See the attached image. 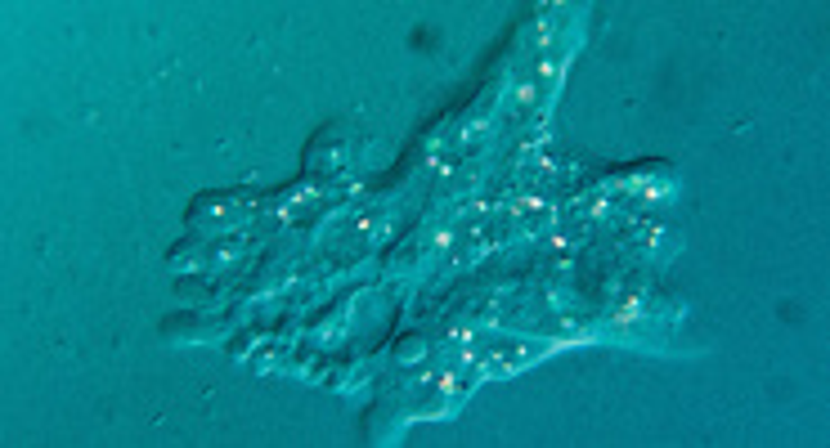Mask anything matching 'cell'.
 Instances as JSON below:
<instances>
[{
	"label": "cell",
	"mask_w": 830,
	"mask_h": 448,
	"mask_svg": "<svg viewBox=\"0 0 830 448\" xmlns=\"http://www.w3.org/2000/svg\"><path fill=\"white\" fill-rule=\"evenodd\" d=\"M638 314H642V296H638V292H629V296L620 301L615 319H620V323H629V319H638Z\"/></svg>",
	"instance_id": "ba28073f"
},
{
	"label": "cell",
	"mask_w": 830,
	"mask_h": 448,
	"mask_svg": "<svg viewBox=\"0 0 830 448\" xmlns=\"http://www.w3.org/2000/svg\"><path fill=\"white\" fill-rule=\"evenodd\" d=\"M319 202H323V184L310 180V184H292L287 193L269 198V202H265V215H274L278 224H292L305 206H319Z\"/></svg>",
	"instance_id": "3957f363"
},
{
	"label": "cell",
	"mask_w": 830,
	"mask_h": 448,
	"mask_svg": "<svg viewBox=\"0 0 830 448\" xmlns=\"http://www.w3.org/2000/svg\"><path fill=\"white\" fill-rule=\"evenodd\" d=\"M534 99H539V81H521L517 85V94H512V103L525 112V108H534Z\"/></svg>",
	"instance_id": "52a82bcc"
},
{
	"label": "cell",
	"mask_w": 830,
	"mask_h": 448,
	"mask_svg": "<svg viewBox=\"0 0 830 448\" xmlns=\"http://www.w3.org/2000/svg\"><path fill=\"white\" fill-rule=\"evenodd\" d=\"M395 359H400V364H413V359H427V341H422V337H409V341H400V350H395Z\"/></svg>",
	"instance_id": "8992f818"
},
{
	"label": "cell",
	"mask_w": 830,
	"mask_h": 448,
	"mask_svg": "<svg viewBox=\"0 0 830 448\" xmlns=\"http://www.w3.org/2000/svg\"><path fill=\"white\" fill-rule=\"evenodd\" d=\"M346 157H350V148L346 144H337L332 135H323L314 148H310V157H305V166L314 171V180H323V175H332V171H341L346 166Z\"/></svg>",
	"instance_id": "277c9868"
},
{
	"label": "cell",
	"mask_w": 830,
	"mask_h": 448,
	"mask_svg": "<svg viewBox=\"0 0 830 448\" xmlns=\"http://www.w3.org/2000/svg\"><path fill=\"white\" fill-rule=\"evenodd\" d=\"M382 229H386L382 211H364V215H355V220H350L346 238H373V233H382Z\"/></svg>",
	"instance_id": "5b68a950"
},
{
	"label": "cell",
	"mask_w": 830,
	"mask_h": 448,
	"mask_svg": "<svg viewBox=\"0 0 830 448\" xmlns=\"http://www.w3.org/2000/svg\"><path fill=\"white\" fill-rule=\"evenodd\" d=\"M252 211H256V202L243 198V193H211V198L193 202L189 229L202 233V238H229V233H238L252 220Z\"/></svg>",
	"instance_id": "6da1fadb"
},
{
	"label": "cell",
	"mask_w": 830,
	"mask_h": 448,
	"mask_svg": "<svg viewBox=\"0 0 830 448\" xmlns=\"http://www.w3.org/2000/svg\"><path fill=\"white\" fill-rule=\"evenodd\" d=\"M243 256H247V238L229 233V238H207V242H198V247H180V251L171 256V269H175V274H225V269H234Z\"/></svg>",
	"instance_id": "7a4b0ae2"
}]
</instances>
